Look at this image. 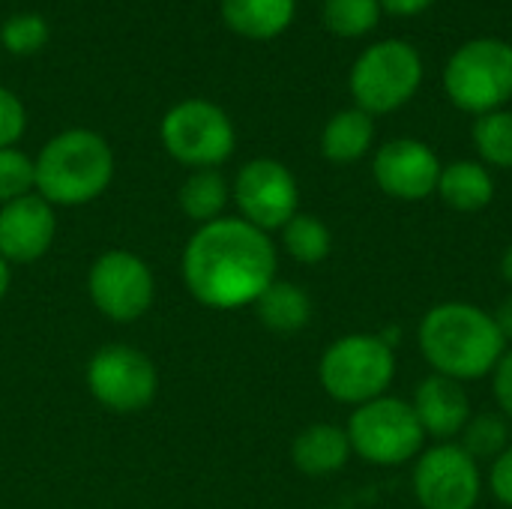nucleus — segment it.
<instances>
[{"label": "nucleus", "mask_w": 512, "mask_h": 509, "mask_svg": "<svg viewBox=\"0 0 512 509\" xmlns=\"http://www.w3.org/2000/svg\"><path fill=\"white\" fill-rule=\"evenodd\" d=\"M474 147L486 168H512V111H489L474 123Z\"/></svg>", "instance_id": "25"}, {"label": "nucleus", "mask_w": 512, "mask_h": 509, "mask_svg": "<svg viewBox=\"0 0 512 509\" xmlns=\"http://www.w3.org/2000/svg\"><path fill=\"white\" fill-rule=\"evenodd\" d=\"M258 321L276 336H294L312 321V297L297 282L276 279L258 300H255Z\"/></svg>", "instance_id": "20"}, {"label": "nucleus", "mask_w": 512, "mask_h": 509, "mask_svg": "<svg viewBox=\"0 0 512 509\" xmlns=\"http://www.w3.org/2000/svg\"><path fill=\"white\" fill-rule=\"evenodd\" d=\"M450 102L474 117L501 111L512 99V45L498 36L468 39L453 51L444 69Z\"/></svg>", "instance_id": "5"}, {"label": "nucleus", "mask_w": 512, "mask_h": 509, "mask_svg": "<svg viewBox=\"0 0 512 509\" xmlns=\"http://www.w3.org/2000/svg\"><path fill=\"white\" fill-rule=\"evenodd\" d=\"M474 462H495L510 447V420L501 411H480L471 414L468 426L456 441Z\"/></svg>", "instance_id": "22"}, {"label": "nucleus", "mask_w": 512, "mask_h": 509, "mask_svg": "<svg viewBox=\"0 0 512 509\" xmlns=\"http://www.w3.org/2000/svg\"><path fill=\"white\" fill-rule=\"evenodd\" d=\"M423 84V57L405 39L372 42L351 66L348 87L354 105L372 117L393 114L414 99Z\"/></svg>", "instance_id": "6"}, {"label": "nucleus", "mask_w": 512, "mask_h": 509, "mask_svg": "<svg viewBox=\"0 0 512 509\" xmlns=\"http://www.w3.org/2000/svg\"><path fill=\"white\" fill-rule=\"evenodd\" d=\"M36 189V165L15 147H0V207Z\"/></svg>", "instance_id": "26"}, {"label": "nucleus", "mask_w": 512, "mask_h": 509, "mask_svg": "<svg viewBox=\"0 0 512 509\" xmlns=\"http://www.w3.org/2000/svg\"><path fill=\"white\" fill-rule=\"evenodd\" d=\"M441 168L438 153L417 138H393L381 144L372 159L378 189L396 201H423L435 195Z\"/></svg>", "instance_id": "13"}, {"label": "nucleus", "mask_w": 512, "mask_h": 509, "mask_svg": "<svg viewBox=\"0 0 512 509\" xmlns=\"http://www.w3.org/2000/svg\"><path fill=\"white\" fill-rule=\"evenodd\" d=\"M36 165V195L51 207H78L99 198L114 177V153L108 141L93 129H66L54 135Z\"/></svg>", "instance_id": "3"}, {"label": "nucleus", "mask_w": 512, "mask_h": 509, "mask_svg": "<svg viewBox=\"0 0 512 509\" xmlns=\"http://www.w3.org/2000/svg\"><path fill=\"white\" fill-rule=\"evenodd\" d=\"M345 432L351 441V453L375 468L408 465L426 450V435L411 402L390 393L354 408Z\"/></svg>", "instance_id": "7"}, {"label": "nucleus", "mask_w": 512, "mask_h": 509, "mask_svg": "<svg viewBox=\"0 0 512 509\" xmlns=\"http://www.w3.org/2000/svg\"><path fill=\"white\" fill-rule=\"evenodd\" d=\"M384 12L390 15H399V18H411V15H420L426 12L435 0H378Z\"/></svg>", "instance_id": "31"}, {"label": "nucleus", "mask_w": 512, "mask_h": 509, "mask_svg": "<svg viewBox=\"0 0 512 509\" xmlns=\"http://www.w3.org/2000/svg\"><path fill=\"white\" fill-rule=\"evenodd\" d=\"M375 144V117L354 108L336 111L321 132V153L333 165H354L360 162Z\"/></svg>", "instance_id": "18"}, {"label": "nucleus", "mask_w": 512, "mask_h": 509, "mask_svg": "<svg viewBox=\"0 0 512 509\" xmlns=\"http://www.w3.org/2000/svg\"><path fill=\"white\" fill-rule=\"evenodd\" d=\"M240 216L261 231H282L300 213V186L288 165L276 159H252L237 171L231 189Z\"/></svg>", "instance_id": "11"}, {"label": "nucleus", "mask_w": 512, "mask_h": 509, "mask_svg": "<svg viewBox=\"0 0 512 509\" xmlns=\"http://www.w3.org/2000/svg\"><path fill=\"white\" fill-rule=\"evenodd\" d=\"M501 276L507 279V285L512 288V243L507 246V252H504V258H501Z\"/></svg>", "instance_id": "34"}, {"label": "nucleus", "mask_w": 512, "mask_h": 509, "mask_svg": "<svg viewBox=\"0 0 512 509\" xmlns=\"http://www.w3.org/2000/svg\"><path fill=\"white\" fill-rule=\"evenodd\" d=\"M489 378H492V393H495L498 411L512 423V348L504 351V357L498 360V366Z\"/></svg>", "instance_id": "30"}, {"label": "nucleus", "mask_w": 512, "mask_h": 509, "mask_svg": "<svg viewBox=\"0 0 512 509\" xmlns=\"http://www.w3.org/2000/svg\"><path fill=\"white\" fill-rule=\"evenodd\" d=\"M24 126H27V111L21 99L12 90L0 87V147H12L24 135Z\"/></svg>", "instance_id": "28"}, {"label": "nucleus", "mask_w": 512, "mask_h": 509, "mask_svg": "<svg viewBox=\"0 0 512 509\" xmlns=\"http://www.w3.org/2000/svg\"><path fill=\"white\" fill-rule=\"evenodd\" d=\"M9 282H12V273H9V261L0 255V300L6 297V291H9Z\"/></svg>", "instance_id": "33"}, {"label": "nucleus", "mask_w": 512, "mask_h": 509, "mask_svg": "<svg viewBox=\"0 0 512 509\" xmlns=\"http://www.w3.org/2000/svg\"><path fill=\"white\" fill-rule=\"evenodd\" d=\"M381 3L378 0H324L321 3V21L330 33L342 39L366 36L381 21Z\"/></svg>", "instance_id": "24"}, {"label": "nucleus", "mask_w": 512, "mask_h": 509, "mask_svg": "<svg viewBox=\"0 0 512 509\" xmlns=\"http://www.w3.org/2000/svg\"><path fill=\"white\" fill-rule=\"evenodd\" d=\"M228 195H231V189H228L225 177L216 168H201L183 180L177 198H180V210L189 219H195L198 225H207L213 219H222Z\"/></svg>", "instance_id": "21"}, {"label": "nucleus", "mask_w": 512, "mask_h": 509, "mask_svg": "<svg viewBox=\"0 0 512 509\" xmlns=\"http://www.w3.org/2000/svg\"><path fill=\"white\" fill-rule=\"evenodd\" d=\"M351 456L354 453H351L348 432L342 426H333V423H312L291 444L294 468L306 477L336 474L348 465Z\"/></svg>", "instance_id": "16"}, {"label": "nucleus", "mask_w": 512, "mask_h": 509, "mask_svg": "<svg viewBox=\"0 0 512 509\" xmlns=\"http://www.w3.org/2000/svg\"><path fill=\"white\" fill-rule=\"evenodd\" d=\"M48 42V24L36 12H18L12 15L0 30V45L12 54H33Z\"/></svg>", "instance_id": "27"}, {"label": "nucleus", "mask_w": 512, "mask_h": 509, "mask_svg": "<svg viewBox=\"0 0 512 509\" xmlns=\"http://www.w3.org/2000/svg\"><path fill=\"white\" fill-rule=\"evenodd\" d=\"M492 318H495V324H498V333L504 336L507 348H512V294H507V297L498 303V309L492 312Z\"/></svg>", "instance_id": "32"}, {"label": "nucleus", "mask_w": 512, "mask_h": 509, "mask_svg": "<svg viewBox=\"0 0 512 509\" xmlns=\"http://www.w3.org/2000/svg\"><path fill=\"white\" fill-rule=\"evenodd\" d=\"M282 246L285 252L306 267H315L321 261H327V255L333 252V234L330 228L312 216V213H297L285 228H282Z\"/></svg>", "instance_id": "23"}, {"label": "nucleus", "mask_w": 512, "mask_h": 509, "mask_svg": "<svg viewBox=\"0 0 512 509\" xmlns=\"http://www.w3.org/2000/svg\"><path fill=\"white\" fill-rule=\"evenodd\" d=\"M54 207L30 192L0 207V255L9 264H30L39 261L54 240Z\"/></svg>", "instance_id": "14"}, {"label": "nucleus", "mask_w": 512, "mask_h": 509, "mask_svg": "<svg viewBox=\"0 0 512 509\" xmlns=\"http://www.w3.org/2000/svg\"><path fill=\"white\" fill-rule=\"evenodd\" d=\"M225 24L246 39H276L294 21L297 0H222Z\"/></svg>", "instance_id": "19"}, {"label": "nucleus", "mask_w": 512, "mask_h": 509, "mask_svg": "<svg viewBox=\"0 0 512 509\" xmlns=\"http://www.w3.org/2000/svg\"><path fill=\"white\" fill-rule=\"evenodd\" d=\"M417 345L435 375L459 384L489 378L507 351L492 312L465 300L435 303L420 321Z\"/></svg>", "instance_id": "2"}, {"label": "nucleus", "mask_w": 512, "mask_h": 509, "mask_svg": "<svg viewBox=\"0 0 512 509\" xmlns=\"http://www.w3.org/2000/svg\"><path fill=\"white\" fill-rule=\"evenodd\" d=\"M411 489L420 509H474L483 495V471L456 441L432 444L414 459Z\"/></svg>", "instance_id": "9"}, {"label": "nucleus", "mask_w": 512, "mask_h": 509, "mask_svg": "<svg viewBox=\"0 0 512 509\" xmlns=\"http://www.w3.org/2000/svg\"><path fill=\"white\" fill-rule=\"evenodd\" d=\"M159 135H162L165 150L180 165H189L195 171L222 165L234 153V144H237L231 117L216 102H207V99L177 102L162 117Z\"/></svg>", "instance_id": "8"}, {"label": "nucleus", "mask_w": 512, "mask_h": 509, "mask_svg": "<svg viewBox=\"0 0 512 509\" xmlns=\"http://www.w3.org/2000/svg\"><path fill=\"white\" fill-rule=\"evenodd\" d=\"M393 378H396V348L387 345L381 333L339 336L321 354L318 363V381L324 393L351 408L387 396Z\"/></svg>", "instance_id": "4"}, {"label": "nucleus", "mask_w": 512, "mask_h": 509, "mask_svg": "<svg viewBox=\"0 0 512 509\" xmlns=\"http://www.w3.org/2000/svg\"><path fill=\"white\" fill-rule=\"evenodd\" d=\"M87 291L93 306L105 318L117 324H129L150 309L156 282L144 258H138L135 252L111 249L93 261L87 276Z\"/></svg>", "instance_id": "12"}, {"label": "nucleus", "mask_w": 512, "mask_h": 509, "mask_svg": "<svg viewBox=\"0 0 512 509\" xmlns=\"http://www.w3.org/2000/svg\"><path fill=\"white\" fill-rule=\"evenodd\" d=\"M435 195L456 213H480L495 198V177L477 159H456L441 168Z\"/></svg>", "instance_id": "17"}, {"label": "nucleus", "mask_w": 512, "mask_h": 509, "mask_svg": "<svg viewBox=\"0 0 512 509\" xmlns=\"http://www.w3.org/2000/svg\"><path fill=\"white\" fill-rule=\"evenodd\" d=\"M87 387L99 405L117 414L144 411L159 387L156 366L129 345H105L87 363Z\"/></svg>", "instance_id": "10"}, {"label": "nucleus", "mask_w": 512, "mask_h": 509, "mask_svg": "<svg viewBox=\"0 0 512 509\" xmlns=\"http://www.w3.org/2000/svg\"><path fill=\"white\" fill-rule=\"evenodd\" d=\"M279 255L267 231L246 219H213L201 225L183 249V282L210 309L255 306L276 282Z\"/></svg>", "instance_id": "1"}, {"label": "nucleus", "mask_w": 512, "mask_h": 509, "mask_svg": "<svg viewBox=\"0 0 512 509\" xmlns=\"http://www.w3.org/2000/svg\"><path fill=\"white\" fill-rule=\"evenodd\" d=\"M411 408L417 414L423 435L432 438L435 444L459 441L462 429L468 426V420L474 414L465 384L435 375V372L417 384V390L411 396Z\"/></svg>", "instance_id": "15"}, {"label": "nucleus", "mask_w": 512, "mask_h": 509, "mask_svg": "<svg viewBox=\"0 0 512 509\" xmlns=\"http://www.w3.org/2000/svg\"><path fill=\"white\" fill-rule=\"evenodd\" d=\"M489 489L498 504L512 509V444L489 465Z\"/></svg>", "instance_id": "29"}]
</instances>
